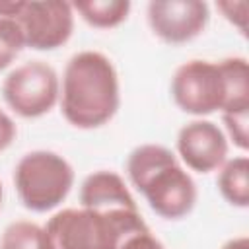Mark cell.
<instances>
[{
    "mask_svg": "<svg viewBox=\"0 0 249 249\" xmlns=\"http://www.w3.org/2000/svg\"><path fill=\"white\" fill-rule=\"evenodd\" d=\"M216 8L224 14V18L235 25L243 35L247 31V2L243 0H233V2H218Z\"/></svg>",
    "mask_w": 249,
    "mask_h": 249,
    "instance_id": "cell-16",
    "label": "cell"
},
{
    "mask_svg": "<svg viewBox=\"0 0 249 249\" xmlns=\"http://www.w3.org/2000/svg\"><path fill=\"white\" fill-rule=\"evenodd\" d=\"M126 175L163 220H181L196 204V185L177 156L161 144H140L126 158Z\"/></svg>",
    "mask_w": 249,
    "mask_h": 249,
    "instance_id": "cell-3",
    "label": "cell"
},
{
    "mask_svg": "<svg viewBox=\"0 0 249 249\" xmlns=\"http://www.w3.org/2000/svg\"><path fill=\"white\" fill-rule=\"evenodd\" d=\"M222 121L233 146L245 152L249 148V109L222 113Z\"/></svg>",
    "mask_w": 249,
    "mask_h": 249,
    "instance_id": "cell-15",
    "label": "cell"
},
{
    "mask_svg": "<svg viewBox=\"0 0 249 249\" xmlns=\"http://www.w3.org/2000/svg\"><path fill=\"white\" fill-rule=\"evenodd\" d=\"M16 134H18V128L14 119L4 109H0V152L12 146V142L16 140Z\"/></svg>",
    "mask_w": 249,
    "mask_h": 249,
    "instance_id": "cell-18",
    "label": "cell"
},
{
    "mask_svg": "<svg viewBox=\"0 0 249 249\" xmlns=\"http://www.w3.org/2000/svg\"><path fill=\"white\" fill-rule=\"evenodd\" d=\"M60 111L68 124L91 130L107 124L121 105L119 74L99 51H80L66 62L60 82Z\"/></svg>",
    "mask_w": 249,
    "mask_h": 249,
    "instance_id": "cell-2",
    "label": "cell"
},
{
    "mask_svg": "<svg viewBox=\"0 0 249 249\" xmlns=\"http://www.w3.org/2000/svg\"><path fill=\"white\" fill-rule=\"evenodd\" d=\"M132 4L128 0H89V2H76L72 10L80 14V18L97 29H111L121 25L128 14Z\"/></svg>",
    "mask_w": 249,
    "mask_h": 249,
    "instance_id": "cell-12",
    "label": "cell"
},
{
    "mask_svg": "<svg viewBox=\"0 0 249 249\" xmlns=\"http://www.w3.org/2000/svg\"><path fill=\"white\" fill-rule=\"evenodd\" d=\"M177 154L191 171H216L228 160V136L216 123L195 119L179 128Z\"/></svg>",
    "mask_w": 249,
    "mask_h": 249,
    "instance_id": "cell-9",
    "label": "cell"
},
{
    "mask_svg": "<svg viewBox=\"0 0 249 249\" xmlns=\"http://www.w3.org/2000/svg\"><path fill=\"white\" fill-rule=\"evenodd\" d=\"M14 187L19 202L31 212H51L62 204L74 187V169L66 158L51 150H33L14 167Z\"/></svg>",
    "mask_w": 249,
    "mask_h": 249,
    "instance_id": "cell-5",
    "label": "cell"
},
{
    "mask_svg": "<svg viewBox=\"0 0 249 249\" xmlns=\"http://www.w3.org/2000/svg\"><path fill=\"white\" fill-rule=\"evenodd\" d=\"M2 97L16 115L23 119H39L58 103V74L45 60L23 62L4 78Z\"/></svg>",
    "mask_w": 249,
    "mask_h": 249,
    "instance_id": "cell-6",
    "label": "cell"
},
{
    "mask_svg": "<svg viewBox=\"0 0 249 249\" xmlns=\"http://www.w3.org/2000/svg\"><path fill=\"white\" fill-rule=\"evenodd\" d=\"M0 249H54V245L45 226L29 220H16L2 231Z\"/></svg>",
    "mask_w": 249,
    "mask_h": 249,
    "instance_id": "cell-13",
    "label": "cell"
},
{
    "mask_svg": "<svg viewBox=\"0 0 249 249\" xmlns=\"http://www.w3.org/2000/svg\"><path fill=\"white\" fill-rule=\"evenodd\" d=\"M146 19L160 41L183 45L206 29L210 10L200 0H154L146 6Z\"/></svg>",
    "mask_w": 249,
    "mask_h": 249,
    "instance_id": "cell-8",
    "label": "cell"
},
{
    "mask_svg": "<svg viewBox=\"0 0 249 249\" xmlns=\"http://www.w3.org/2000/svg\"><path fill=\"white\" fill-rule=\"evenodd\" d=\"M171 97L183 113L198 119L216 111L249 109L247 58H193L183 62L171 76Z\"/></svg>",
    "mask_w": 249,
    "mask_h": 249,
    "instance_id": "cell-1",
    "label": "cell"
},
{
    "mask_svg": "<svg viewBox=\"0 0 249 249\" xmlns=\"http://www.w3.org/2000/svg\"><path fill=\"white\" fill-rule=\"evenodd\" d=\"M80 206L111 210V208H128L138 210L132 193L128 191L124 179L107 169L89 173L80 185Z\"/></svg>",
    "mask_w": 249,
    "mask_h": 249,
    "instance_id": "cell-10",
    "label": "cell"
},
{
    "mask_svg": "<svg viewBox=\"0 0 249 249\" xmlns=\"http://www.w3.org/2000/svg\"><path fill=\"white\" fill-rule=\"evenodd\" d=\"M218 191L224 200L235 208L249 206V160L247 156H235L226 160L216 179Z\"/></svg>",
    "mask_w": 249,
    "mask_h": 249,
    "instance_id": "cell-11",
    "label": "cell"
},
{
    "mask_svg": "<svg viewBox=\"0 0 249 249\" xmlns=\"http://www.w3.org/2000/svg\"><path fill=\"white\" fill-rule=\"evenodd\" d=\"M220 249H249V237L247 235H237L228 239Z\"/></svg>",
    "mask_w": 249,
    "mask_h": 249,
    "instance_id": "cell-20",
    "label": "cell"
},
{
    "mask_svg": "<svg viewBox=\"0 0 249 249\" xmlns=\"http://www.w3.org/2000/svg\"><path fill=\"white\" fill-rule=\"evenodd\" d=\"M23 0H0V18H16V14L19 12Z\"/></svg>",
    "mask_w": 249,
    "mask_h": 249,
    "instance_id": "cell-19",
    "label": "cell"
},
{
    "mask_svg": "<svg viewBox=\"0 0 249 249\" xmlns=\"http://www.w3.org/2000/svg\"><path fill=\"white\" fill-rule=\"evenodd\" d=\"M25 47L23 35L16 19L0 18V70H6Z\"/></svg>",
    "mask_w": 249,
    "mask_h": 249,
    "instance_id": "cell-14",
    "label": "cell"
},
{
    "mask_svg": "<svg viewBox=\"0 0 249 249\" xmlns=\"http://www.w3.org/2000/svg\"><path fill=\"white\" fill-rule=\"evenodd\" d=\"M45 230L54 249H119L128 235L150 228L140 210L78 206L54 212Z\"/></svg>",
    "mask_w": 249,
    "mask_h": 249,
    "instance_id": "cell-4",
    "label": "cell"
},
{
    "mask_svg": "<svg viewBox=\"0 0 249 249\" xmlns=\"http://www.w3.org/2000/svg\"><path fill=\"white\" fill-rule=\"evenodd\" d=\"M119 249H165V247L158 237L152 235L150 230H146V231H138V233L128 235Z\"/></svg>",
    "mask_w": 249,
    "mask_h": 249,
    "instance_id": "cell-17",
    "label": "cell"
},
{
    "mask_svg": "<svg viewBox=\"0 0 249 249\" xmlns=\"http://www.w3.org/2000/svg\"><path fill=\"white\" fill-rule=\"evenodd\" d=\"M25 47L33 51H54L68 43L74 31L72 4L62 0H31L21 2L16 14Z\"/></svg>",
    "mask_w": 249,
    "mask_h": 249,
    "instance_id": "cell-7",
    "label": "cell"
},
{
    "mask_svg": "<svg viewBox=\"0 0 249 249\" xmlns=\"http://www.w3.org/2000/svg\"><path fill=\"white\" fill-rule=\"evenodd\" d=\"M2 196H4V189H2V183H0V206H2Z\"/></svg>",
    "mask_w": 249,
    "mask_h": 249,
    "instance_id": "cell-21",
    "label": "cell"
}]
</instances>
